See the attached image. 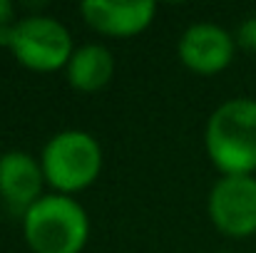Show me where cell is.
<instances>
[{
  "instance_id": "cell-4",
  "label": "cell",
  "mask_w": 256,
  "mask_h": 253,
  "mask_svg": "<svg viewBox=\"0 0 256 253\" xmlns=\"http://www.w3.org/2000/svg\"><path fill=\"white\" fill-rule=\"evenodd\" d=\"M100 164V144L87 132H60L42 147V174L52 186L62 191H78L92 184Z\"/></svg>"
},
{
  "instance_id": "cell-5",
  "label": "cell",
  "mask_w": 256,
  "mask_h": 253,
  "mask_svg": "<svg viewBox=\"0 0 256 253\" xmlns=\"http://www.w3.org/2000/svg\"><path fill=\"white\" fill-rule=\"evenodd\" d=\"M209 214L216 229L229 236L254 234L256 179L249 174H229L219 179L209 194Z\"/></svg>"
},
{
  "instance_id": "cell-8",
  "label": "cell",
  "mask_w": 256,
  "mask_h": 253,
  "mask_svg": "<svg viewBox=\"0 0 256 253\" xmlns=\"http://www.w3.org/2000/svg\"><path fill=\"white\" fill-rule=\"evenodd\" d=\"M42 164L25 152H5L0 157V196L18 206L30 209L42 191Z\"/></svg>"
},
{
  "instance_id": "cell-1",
  "label": "cell",
  "mask_w": 256,
  "mask_h": 253,
  "mask_svg": "<svg viewBox=\"0 0 256 253\" xmlns=\"http://www.w3.org/2000/svg\"><path fill=\"white\" fill-rule=\"evenodd\" d=\"M206 149L214 164L229 174L256 169V99H229L214 109L206 124Z\"/></svg>"
},
{
  "instance_id": "cell-6",
  "label": "cell",
  "mask_w": 256,
  "mask_h": 253,
  "mask_svg": "<svg viewBox=\"0 0 256 253\" xmlns=\"http://www.w3.org/2000/svg\"><path fill=\"white\" fill-rule=\"evenodd\" d=\"M234 40L214 22H194L179 40V57L196 72H216L232 62Z\"/></svg>"
},
{
  "instance_id": "cell-2",
  "label": "cell",
  "mask_w": 256,
  "mask_h": 253,
  "mask_svg": "<svg viewBox=\"0 0 256 253\" xmlns=\"http://www.w3.org/2000/svg\"><path fill=\"white\" fill-rule=\"evenodd\" d=\"M22 229L35 253H78L87 241L90 221L75 199L50 194L25 211Z\"/></svg>"
},
{
  "instance_id": "cell-3",
  "label": "cell",
  "mask_w": 256,
  "mask_h": 253,
  "mask_svg": "<svg viewBox=\"0 0 256 253\" xmlns=\"http://www.w3.org/2000/svg\"><path fill=\"white\" fill-rule=\"evenodd\" d=\"M0 45H8L32 70H58L72 57L70 32L60 20L48 15H28L15 25L0 27Z\"/></svg>"
},
{
  "instance_id": "cell-7",
  "label": "cell",
  "mask_w": 256,
  "mask_h": 253,
  "mask_svg": "<svg viewBox=\"0 0 256 253\" xmlns=\"http://www.w3.org/2000/svg\"><path fill=\"white\" fill-rule=\"evenodd\" d=\"M80 10L102 32L134 35L152 22L157 5L152 0H85Z\"/></svg>"
},
{
  "instance_id": "cell-10",
  "label": "cell",
  "mask_w": 256,
  "mask_h": 253,
  "mask_svg": "<svg viewBox=\"0 0 256 253\" xmlns=\"http://www.w3.org/2000/svg\"><path fill=\"white\" fill-rule=\"evenodd\" d=\"M239 42H242L246 50L256 52V15L249 17V20H244V25L239 27Z\"/></svg>"
},
{
  "instance_id": "cell-11",
  "label": "cell",
  "mask_w": 256,
  "mask_h": 253,
  "mask_svg": "<svg viewBox=\"0 0 256 253\" xmlns=\"http://www.w3.org/2000/svg\"><path fill=\"white\" fill-rule=\"evenodd\" d=\"M12 2L10 0H0V27H5V25H10V20H12Z\"/></svg>"
},
{
  "instance_id": "cell-9",
  "label": "cell",
  "mask_w": 256,
  "mask_h": 253,
  "mask_svg": "<svg viewBox=\"0 0 256 253\" xmlns=\"http://www.w3.org/2000/svg\"><path fill=\"white\" fill-rule=\"evenodd\" d=\"M112 55L104 45H85L80 50L72 52L70 62H68V80L78 89H100L102 84L112 77Z\"/></svg>"
}]
</instances>
